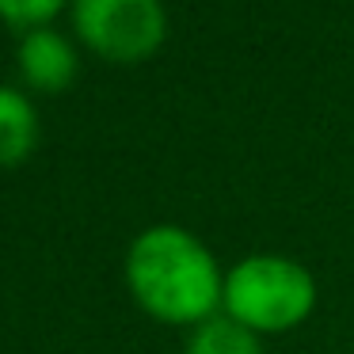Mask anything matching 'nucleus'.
<instances>
[{"label": "nucleus", "instance_id": "nucleus-7", "mask_svg": "<svg viewBox=\"0 0 354 354\" xmlns=\"http://www.w3.org/2000/svg\"><path fill=\"white\" fill-rule=\"evenodd\" d=\"M73 0H0V19L19 31H35V27H50L57 12H65Z\"/></svg>", "mask_w": 354, "mask_h": 354}, {"label": "nucleus", "instance_id": "nucleus-1", "mask_svg": "<svg viewBox=\"0 0 354 354\" xmlns=\"http://www.w3.org/2000/svg\"><path fill=\"white\" fill-rule=\"evenodd\" d=\"M126 286L153 320L198 328L221 313L225 270L183 225H149L126 252Z\"/></svg>", "mask_w": 354, "mask_h": 354}, {"label": "nucleus", "instance_id": "nucleus-4", "mask_svg": "<svg viewBox=\"0 0 354 354\" xmlns=\"http://www.w3.org/2000/svg\"><path fill=\"white\" fill-rule=\"evenodd\" d=\"M16 65L27 88H35V92H65L77 80L80 54L69 35H62L50 24V27L24 31V39L16 46Z\"/></svg>", "mask_w": 354, "mask_h": 354}, {"label": "nucleus", "instance_id": "nucleus-5", "mask_svg": "<svg viewBox=\"0 0 354 354\" xmlns=\"http://www.w3.org/2000/svg\"><path fill=\"white\" fill-rule=\"evenodd\" d=\"M42 118L31 95L12 84H0V168H19L39 149Z\"/></svg>", "mask_w": 354, "mask_h": 354}, {"label": "nucleus", "instance_id": "nucleus-3", "mask_svg": "<svg viewBox=\"0 0 354 354\" xmlns=\"http://www.w3.org/2000/svg\"><path fill=\"white\" fill-rule=\"evenodd\" d=\"M69 12L77 39L118 65L153 57L168 35L164 0H73Z\"/></svg>", "mask_w": 354, "mask_h": 354}, {"label": "nucleus", "instance_id": "nucleus-6", "mask_svg": "<svg viewBox=\"0 0 354 354\" xmlns=\"http://www.w3.org/2000/svg\"><path fill=\"white\" fill-rule=\"evenodd\" d=\"M187 354H263V346H259V335H255V331L240 328L236 320L217 313L214 320L191 328Z\"/></svg>", "mask_w": 354, "mask_h": 354}, {"label": "nucleus", "instance_id": "nucleus-2", "mask_svg": "<svg viewBox=\"0 0 354 354\" xmlns=\"http://www.w3.org/2000/svg\"><path fill=\"white\" fill-rule=\"evenodd\" d=\"M316 308V278L278 252H252L225 270L221 316L255 335H278L305 324Z\"/></svg>", "mask_w": 354, "mask_h": 354}]
</instances>
